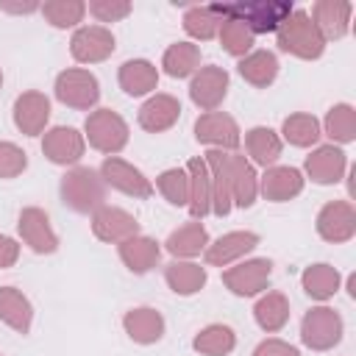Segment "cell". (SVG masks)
<instances>
[{
  "instance_id": "obj_6",
  "label": "cell",
  "mask_w": 356,
  "mask_h": 356,
  "mask_svg": "<svg viewBox=\"0 0 356 356\" xmlns=\"http://www.w3.org/2000/svg\"><path fill=\"white\" fill-rule=\"evenodd\" d=\"M53 89H56V97L64 106L78 108V111H89L100 100V83H97V78L89 70H81V67H70V70L58 72Z\"/></svg>"
},
{
  "instance_id": "obj_14",
  "label": "cell",
  "mask_w": 356,
  "mask_h": 356,
  "mask_svg": "<svg viewBox=\"0 0 356 356\" xmlns=\"http://www.w3.org/2000/svg\"><path fill=\"white\" fill-rule=\"evenodd\" d=\"M314 225L325 242H348L356 234V209L348 200H331L320 209Z\"/></svg>"
},
{
  "instance_id": "obj_22",
  "label": "cell",
  "mask_w": 356,
  "mask_h": 356,
  "mask_svg": "<svg viewBox=\"0 0 356 356\" xmlns=\"http://www.w3.org/2000/svg\"><path fill=\"white\" fill-rule=\"evenodd\" d=\"M211 178V211L217 217H225L234 203H231V184H228V153L225 150H209L203 156Z\"/></svg>"
},
{
  "instance_id": "obj_20",
  "label": "cell",
  "mask_w": 356,
  "mask_h": 356,
  "mask_svg": "<svg viewBox=\"0 0 356 356\" xmlns=\"http://www.w3.org/2000/svg\"><path fill=\"white\" fill-rule=\"evenodd\" d=\"M50 120V100L42 92H22L14 100V125L25 136H39Z\"/></svg>"
},
{
  "instance_id": "obj_26",
  "label": "cell",
  "mask_w": 356,
  "mask_h": 356,
  "mask_svg": "<svg viewBox=\"0 0 356 356\" xmlns=\"http://www.w3.org/2000/svg\"><path fill=\"white\" fill-rule=\"evenodd\" d=\"M122 328H125V334H128L134 342H139V345H153V342H159V339L164 337V317H161L156 309H150V306H139V309L125 312Z\"/></svg>"
},
{
  "instance_id": "obj_10",
  "label": "cell",
  "mask_w": 356,
  "mask_h": 356,
  "mask_svg": "<svg viewBox=\"0 0 356 356\" xmlns=\"http://www.w3.org/2000/svg\"><path fill=\"white\" fill-rule=\"evenodd\" d=\"M114 33L103 25H83L70 39V53L81 64H97L106 61L114 53Z\"/></svg>"
},
{
  "instance_id": "obj_31",
  "label": "cell",
  "mask_w": 356,
  "mask_h": 356,
  "mask_svg": "<svg viewBox=\"0 0 356 356\" xmlns=\"http://www.w3.org/2000/svg\"><path fill=\"white\" fill-rule=\"evenodd\" d=\"M206 267L195 264V261H170L164 267V281L175 295H195L206 286Z\"/></svg>"
},
{
  "instance_id": "obj_28",
  "label": "cell",
  "mask_w": 356,
  "mask_h": 356,
  "mask_svg": "<svg viewBox=\"0 0 356 356\" xmlns=\"http://www.w3.org/2000/svg\"><path fill=\"white\" fill-rule=\"evenodd\" d=\"M0 320L8 328H14L17 334H28L31 323H33L31 300L14 286H0Z\"/></svg>"
},
{
  "instance_id": "obj_35",
  "label": "cell",
  "mask_w": 356,
  "mask_h": 356,
  "mask_svg": "<svg viewBox=\"0 0 356 356\" xmlns=\"http://www.w3.org/2000/svg\"><path fill=\"white\" fill-rule=\"evenodd\" d=\"M161 67L170 78H186L200 70V47L192 42H175L164 50Z\"/></svg>"
},
{
  "instance_id": "obj_13",
  "label": "cell",
  "mask_w": 356,
  "mask_h": 356,
  "mask_svg": "<svg viewBox=\"0 0 356 356\" xmlns=\"http://www.w3.org/2000/svg\"><path fill=\"white\" fill-rule=\"evenodd\" d=\"M83 150H86L83 134H78L70 125H56V128L44 131V136H42V153L53 164H61V167L78 164L81 156H83Z\"/></svg>"
},
{
  "instance_id": "obj_1",
  "label": "cell",
  "mask_w": 356,
  "mask_h": 356,
  "mask_svg": "<svg viewBox=\"0 0 356 356\" xmlns=\"http://www.w3.org/2000/svg\"><path fill=\"white\" fill-rule=\"evenodd\" d=\"M222 19H236L250 28V33L278 31L286 17L295 11L289 0H242V3H217L211 6Z\"/></svg>"
},
{
  "instance_id": "obj_3",
  "label": "cell",
  "mask_w": 356,
  "mask_h": 356,
  "mask_svg": "<svg viewBox=\"0 0 356 356\" xmlns=\"http://www.w3.org/2000/svg\"><path fill=\"white\" fill-rule=\"evenodd\" d=\"M61 200L78 214H95L106 206V181L92 167H72L61 178Z\"/></svg>"
},
{
  "instance_id": "obj_38",
  "label": "cell",
  "mask_w": 356,
  "mask_h": 356,
  "mask_svg": "<svg viewBox=\"0 0 356 356\" xmlns=\"http://www.w3.org/2000/svg\"><path fill=\"white\" fill-rule=\"evenodd\" d=\"M323 128H325V136L331 139V145H334V142H339V145L353 142V139H356V108H353L350 103H337V106H331L328 114H325Z\"/></svg>"
},
{
  "instance_id": "obj_15",
  "label": "cell",
  "mask_w": 356,
  "mask_h": 356,
  "mask_svg": "<svg viewBox=\"0 0 356 356\" xmlns=\"http://www.w3.org/2000/svg\"><path fill=\"white\" fill-rule=\"evenodd\" d=\"M92 234L100 239V242H125L131 236L139 234V222L134 214H128L125 209L120 206H100L95 214H92Z\"/></svg>"
},
{
  "instance_id": "obj_45",
  "label": "cell",
  "mask_w": 356,
  "mask_h": 356,
  "mask_svg": "<svg viewBox=\"0 0 356 356\" xmlns=\"http://www.w3.org/2000/svg\"><path fill=\"white\" fill-rule=\"evenodd\" d=\"M253 356H300V350H298L295 345L284 342V339L270 337V339H264V342H259V345H256Z\"/></svg>"
},
{
  "instance_id": "obj_37",
  "label": "cell",
  "mask_w": 356,
  "mask_h": 356,
  "mask_svg": "<svg viewBox=\"0 0 356 356\" xmlns=\"http://www.w3.org/2000/svg\"><path fill=\"white\" fill-rule=\"evenodd\" d=\"M281 134L284 139L292 145V147H312L317 145V139L323 136L320 131V122L314 114H306V111H298V114H289L281 125Z\"/></svg>"
},
{
  "instance_id": "obj_18",
  "label": "cell",
  "mask_w": 356,
  "mask_h": 356,
  "mask_svg": "<svg viewBox=\"0 0 356 356\" xmlns=\"http://www.w3.org/2000/svg\"><path fill=\"white\" fill-rule=\"evenodd\" d=\"M350 14H353V3L345 0H317L312 6V22L317 25L320 36L328 39H342L350 31Z\"/></svg>"
},
{
  "instance_id": "obj_12",
  "label": "cell",
  "mask_w": 356,
  "mask_h": 356,
  "mask_svg": "<svg viewBox=\"0 0 356 356\" xmlns=\"http://www.w3.org/2000/svg\"><path fill=\"white\" fill-rule=\"evenodd\" d=\"M17 231L33 253H56V248H58V236L50 225V217L39 206H28L19 211Z\"/></svg>"
},
{
  "instance_id": "obj_34",
  "label": "cell",
  "mask_w": 356,
  "mask_h": 356,
  "mask_svg": "<svg viewBox=\"0 0 356 356\" xmlns=\"http://www.w3.org/2000/svg\"><path fill=\"white\" fill-rule=\"evenodd\" d=\"M253 317H256L261 331H267V334L281 331L286 325V320H289V300H286V295L284 292L261 295L256 300V306H253Z\"/></svg>"
},
{
  "instance_id": "obj_46",
  "label": "cell",
  "mask_w": 356,
  "mask_h": 356,
  "mask_svg": "<svg viewBox=\"0 0 356 356\" xmlns=\"http://www.w3.org/2000/svg\"><path fill=\"white\" fill-rule=\"evenodd\" d=\"M17 259H19V245H17V239L0 234V270L14 267Z\"/></svg>"
},
{
  "instance_id": "obj_41",
  "label": "cell",
  "mask_w": 356,
  "mask_h": 356,
  "mask_svg": "<svg viewBox=\"0 0 356 356\" xmlns=\"http://www.w3.org/2000/svg\"><path fill=\"white\" fill-rule=\"evenodd\" d=\"M217 36H220L222 50L231 53V56H236V58L248 56L250 47H253V33H250V28L242 25V22H236V19H222Z\"/></svg>"
},
{
  "instance_id": "obj_2",
  "label": "cell",
  "mask_w": 356,
  "mask_h": 356,
  "mask_svg": "<svg viewBox=\"0 0 356 356\" xmlns=\"http://www.w3.org/2000/svg\"><path fill=\"white\" fill-rule=\"evenodd\" d=\"M275 42H278V50H284L295 58H303V61H314L325 50V39L320 36L309 11H300V8H295L286 17V22L275 31Z\"/></svg>"
},
{
  "instance_id": "obj_23",
  "label": "cell",
  "mask_w": 356,
  "mask_h": 356,
  "mask_svg": "<svg viewBox=\"0 0 356 356\" xmlns=\"http://www.w3.org/2000/svg\"><path fill=\"white\" fill-rule=\"evenodd\" d=\"M181 117V103L172 95H153L142 103L139 108V125L150 134H161L167 128H172Z\"/></svg>"
},
{
  "instance_id": "obj_11",
  "label": "cell",
  "mask_w": 356,
  "mask_h": 356,
  "mask_svg": "<svg viewBox=\"0 0 356 356\" xmlns=\"http://www.w3.org/2000/svg\"><path fill=\"white\" fill-rule=\"evenodd\" d=\"M225 95H228V72L222 67L209 64L192 75L189 97L200 111H214L225 100Z\"/></svg>"
},
{
  "instance_id": "obj_33",
  "label": "cell",
  "mask_w": 356,
  "mask_h": 356,
  "mask_svg": "<svg viewBox=\"0 0 356 356\" xmlns=\"http://www.w3.org/2000/svg\"><path fill=\"white\" fill-rule=\"evenodd\" d=\"M239 75L250 86H259V89L270 86L275 81V75H278V58H275V53H270V50H250L248 56L239 58Z\"/></svg>"
},
{
  "instance_id": "obj_32",
  "label": "cell",
  "mask_w": 356,
  "mask_h": 356,
  "mask_svg": "<svg viewBox=\"0 0 356 356\" xmlns=\"http://www.w3.org/2000/svg\"><path fill=\"white\" fill-rule=\"evenodd\" d=\"M339 284H342L339 270L331 267V264H323V261L306 267L303 275H300V286H303V292L312 300H328V298H334L337 289H339Z\"/></svg>"
},
{
  "instance_id": "obj_24",
  "label": "cell",
  "mask_w": 356,
  "mask_h": 356,
  "mask_svg": "<svg viewBox=\"0 0 356 356\" xmlns=\"http://www.w3.org/2000/svg\"><path fill=\"white\" fill-rule=\"evenodd\" d=\"M117 253H120L122 264H125L131 273H136V275L150 273V270L159 264V259H161L159 242L150 239V236H142V234H136V236L120 242V245H117Z\"/></svg>"
},
{
  "instance_id": "obj_19",
  "label": "cell",
  "mask_w": 356,
  "mask_h": 356,
  "mask_svg": "<svg viewBox=\"0 0 356 356\" xmlns=\"http://www.w3.org/2000/svg\"><path fill=\"white\" fill-rule=\"evenodd\" d=\"M228 184H231V203L234 206L250 209L256 203L259 175L242 153H228Z\"/></svg>"
},
{
  "instance_id": "obj_39",
  "label": "cell",
  "mask_w": 356,
  "mask_h": 356,
  "mask_svg": "<svg viewBox=\"0 0 356 356\" xmlns=\"http://www.w3.org/2000/svg\"><path fill=\"white\" fill-rule=\"evenodd\" d=\"M220 22H222V17H220L211 6H192V8L184 14V31H186L192 39H197V42L214 39L217 31H220Z\"/></svg>"
},
{
  "instance_id": "obj_42",
  "label": "cell",
  "mask_w": 356,
  "mask_h": 356,
  "mask_svg": "<svg viewBox=\"0 0 356 356\" xmlns=\"http://www.w3.org/2000/svg\"><path fill=\"white\" fill-rule=\"evenodd\" d=\"M156 186H159V192L164 195L167 203H172V206H186V200H189V178H186V170H181V167L164 170V172L156 178Z\"/></svg>"
},
{
  "instance_id": "obj_43",
  "label": "cell",
  "mask_w": 356,
  "mask_h": 356,
  "mask_svg": "<svg viewBox=\"0 0 356 356\" xmlns=\"http://www.w3.org/2000/svg\"><path fill=\"white\" fill-rule=\"evenodd\" d=\"M28 167V156L14 142H0V178H17Z\"/></svg>"
},
{
  "instance_id": "obj_21",
  "label": "cell",
  "mask_w": 356,
  "mask_h": 356,
  "mask_svg": "<svg viewBox=\"0 0 356 356\" xmlns=\"http://www.w3.org/2000/svg\"><path fill=\"white\" fill-rule=\"evenodd\" d=\"M259 189L273 203L292 200L303 192V172L298 167H267L259 181Z\"/></svg>"
},
{
  "instance_id": "obj_9",
  "label": "cell",
  "mask_w": 356,
  "mask_h": 356,
  "mask_svg": "<svg viewBox=\"0 0 356 356\" xmlns=\"http://www.w3.org/2000/svg\"><path fill=\"white\" fill-rule=\"evenodd\" d=\"M195 139L200 145H211V150H236L239 125L225 111H206L195 120Z\"/></svg>"
},
{
  "instance_id": "obj_29",
  "label": "cell",
  "mask_w": 356,
  "mask_h": 356,
  "mask_svg": "<svg viewBox=\"0 0 356 356\" xmlns=\"http://www.w3.org/2000/svg\"><path fill=\"white\" fill-rule=\"evenodd\" d=\"M281 147H284L281 145V136L273 128H267V125H256V128H250L245 134V150H248L250 161L259 164V167H264V170L278 161Z\"/></svg>"
},
{
  "instance_id": "obj_27",
  "label": "cell",
  "mask_w": 356,
  "mask_h": 356,
  "mask_svg": "<svg viewBox=\"0 0 356 356\" xmlns=\"http://www.w3.org/2000/svg\"><path fill=\"white\" fill-rule=\"evenodd\" d=\"M186 178H189V200L186 209L195 220L206 217L211 211V178H209V167L203 159H192L186 164Z\"/></svg>"
},
{
  "instance_id": "obj_48",
  "label": "cell",
  "mask_w": 356,
  "mask_h": 356,
  "mask_svg": "<svg viewBox=\"0 0 356 356\" xmlns=\"http://www.w3.org/2000/svg\"><path fill=\"white\" fill-rule=\"evenodd\" d=\"M0 86H3V72H0Z\"/></svg>"
},
{
  "instance_id": "obj_5",
  "label": "cell",
  "mask_w": 356,
  "mask_h": 356,
  "mask_svg": "<svg viewBox=\"0 0 356 356\" xmlns=\"http://www.w3.org/2000/svg\"><path fill=\"white\" fill-rule=\"evenodd\" d=\"M342 331H345V323H342L339 312H334L331 306L309 309L300 323V339L312 350H331L334 345H339Z\"/></svg>"
},
{
  "instance_id": "obj_36",
  "label": "cell",
  "mask_w": 356,
  "mask_h": 356,
  "mask_svg": "<svg viewBox=\"0 0 356 356\" xmlns=\"http://www.w3.org/2000/svg\"><path fill=\"white\" fill-rule=\"evenodd\" d=\"M192 348L203 356H228L236 348V334L231 325L211 323V325L197 331V337L192 339Z\"/></svg>"
},
{
  "instance_id": "obj_7",
  "label": "cell",
  "mask_w": 356,
  "mask_h": 356,
  "mask_svg": "<svg viewBox=\"0 0 356 356\" xmlns=\"http://www.w3.org/2000/svg\"><path fill=\"white\" fill-rule=\"evenodd\" d=\"M270 275H273L270 259H248V261L228 267L222 273V284L239 298H253L270 286Z\"/></svg>"
},
{
  "instance_id": "obj_17",
  "label": "cell",
  "mask_w": 356,
  "mask_h": 356,
  "mask_svg": "<svg viewBox=\"0 0 356 356\" xmlns=\"http://www.w3.org/2000/svg\"><path fill=\"white\" fill-rule=\"evenodd\" d=\"M306 175L314 181V184H339L345 170H348V156L337 147V145H320L314 147L309 156H306Z\"/></svg>"
},
{
  "instance_id": "obj_49",
  "label": "cell",
  "mask_w": 356,
  "mask_h": 356,
  "mask_svg": "<svg viewBox=\"0 0 356 356\" xmlns=\"http://www.w3.org/2000/svg\"><path fill=\"white\" fill-rule=\"evenodd\" d=\"M0 356H3V353H0Z\"/></svg>"
},
{
  "instance_id": "obj_8",
  "label": "cell",
  "mask_w": 356,
  "mask_h": 356,
  "mask_svg": "<svg viewBox=\"0 0 356 356\" xmlns=\"http://www.w3.org/2000/svg\"><path fill=\"white\" fill-rule=\"evenodd\" d=\"M100 178L106 181V186H111L128 197H136V200H147L153 195L150 178H145L142 170H136L134 164H128L117 156H106V161L100 164Z\"/></svg>"
},
{
  "instance_id": "obj_47",
  "label": "cell",
  "mask_w": 356,
  "mask_h": 356,
  "mask_svg": "<svg viewBox=\"0 0 356 356\" xmlns=\"http://www.w3.org/2000/svg\"><path fill=\"white\" fill-rule=\"evenodd\" d=\"M348 292H350V295H356V278H353V275L348 278Z\"/></svg>"
},
{
  "instance_id": "obj_40",
  "label": "cell",
  "mask_w": 356,
  "mask_h": 356,
  "mask_svg": "<svg viewBox=\"0 0 356 356\" xmlns=\"http://www.w3.org/2000/svg\"><path fill=\"white\" fill-rule=\"evenodd\" d=\"M39 11L44 14V19L53 28H75L86 14V3H81V0H47L44 6H39Z\"/></svg>"
},
{
  "instance_id": "obj_4",
  "label": "cell",
  "mask_w": 356,
  "mask_h": 356,
  "mask_svg": "<svg viewBox=\"0 0 356 356\" xmlns=\"http://www.w3.org/2000/svg\"><path fill=\"white\" fill-rule=\"evenodd\" d=\"M83 139L100 153H120L128 145V122L111 108H95L83 122Z\"/></svg>"
},
{
  "instance_id": "obj_30",
  "label": "cell",
  "mask_w": 356,
  "mask_h": 356,
  "mask_svg": "<svg viewBox=\"0 0 356 356\" xmlns=\"http://www.w3.org/2000/svg\"><path fill=\"white\" fill-rule=\"evenodd\" d=\"M206 245H209V231H206L197 220L181 225V228L172 231V234L167 236V242H164V248H167L175 259H192V256H200V253L206 250Z\"/></svg>"
},
{
  "instance_id": "obj_16",
  "label": "cell",
  "mask_w": 356,
  "mask_h": 356,
  "mask_svg": "<svg viewBox=\"0 0 356 356\" xmlns=\"http://www.w3.org/2000/svg\"><path fill=\"white\" fill-rule=\"evenodd\" d=\"M256 245H259V234H253V231H228L220 239L209 242L203 256H206L209 267H228L236 259H242L245 253H250Z\"/></svg>"
},
{
  "instance_id": "obj_44",
  "label": "cell",
  "mask_w": 356,
  "mask_h": 356,
  "mask_svg": "<svg viewBox=\"0 0 356 356\" xmlns=\"http://www.w3.org/2000/svg\"><path fill=\"white\" fill-rule=\"evenodd\" d=\"M89 14L97 22H117V19H125L131 14V3L128 0H92Z\"/></svg>"
},
{
  "instance_id": "obj_25",
  "label": "cell",
  "mask_w": 356,
  "mask_h": 356,
  "mask_svg": "<svg viewBox=\"0 0 356 356\" xmlns=\"http://www.w3.org/2000/svg\"><path fill=\"white\" fill-rule=\"evenodd\" d=\"M117 81H120V89L125 95L142 97V95H150L159 86V70L147 58H131V61H125L120 67Z\"/></svg>"
}]
</instances>
